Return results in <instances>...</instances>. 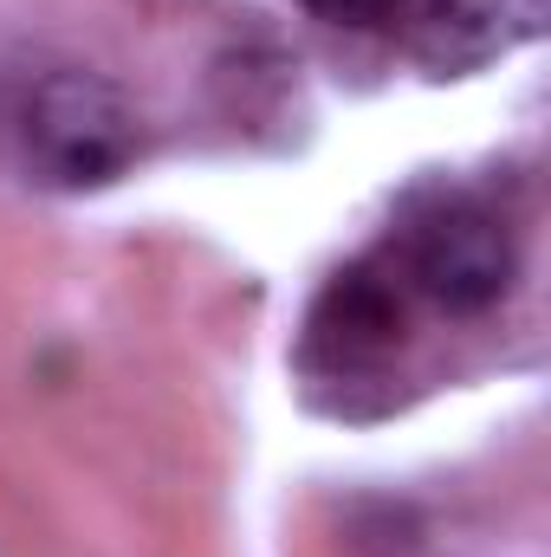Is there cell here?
<instances>
[{"instance_id":"1","label":"cell","mask_w":551,"mask_h":557,"mask_svg":"<svg viewBox=\"0 0 551 557\" xmlns=\"http://www.w3.org/2000/svg\"><path fill=\"white\" fill-rule=\"evenodd\" d=\"M20 156H26L33 182H46V188H65V195L111 188L143 156V117L118 78L59 65L26 91Z\"/></svg>"},{"instance_id":"2","label":"cell","mask_w":551,"mask_h":557,"mask_svg":"<svg viewBox=\"0 0 551 557\" xmlns=\"http://www.w3.org/2000/svg\"><path fill=\"white\" fill-rule=\"evenodd\" d=\"M513 273H519V253H513L506 221L474 201H448L415 234V285L454 318L493 311L513 292Z\"/></svg>"},{"instance_id":"3","label":"cell","mask_w":551,"mask_h":557,"mask_svg":"<svg viewBox=\"0 0 551 557\" xmlns=\"http://www.w3.org/2000/svg\"><path fill=\"white\" fill-rule=\"evenodd\" d=\"M409 46L441 78L487 72L546 33V0H409Z\"/></svg>"},{"instance_id":"4","label":"cell","mask_w":551,"mask_h":557,"mask_svg":"<svg viewBox=\"0 0 551 557\" xmlns=\"http://www.w3.org/2000/svg\"><path fill=\"white\" fill-rule=\"evenodd\" d=\"M298 7L318 13V20H331V26H357V33L396 26V20L409 13V0H298Z\"/></svg>"}]
</instances>
